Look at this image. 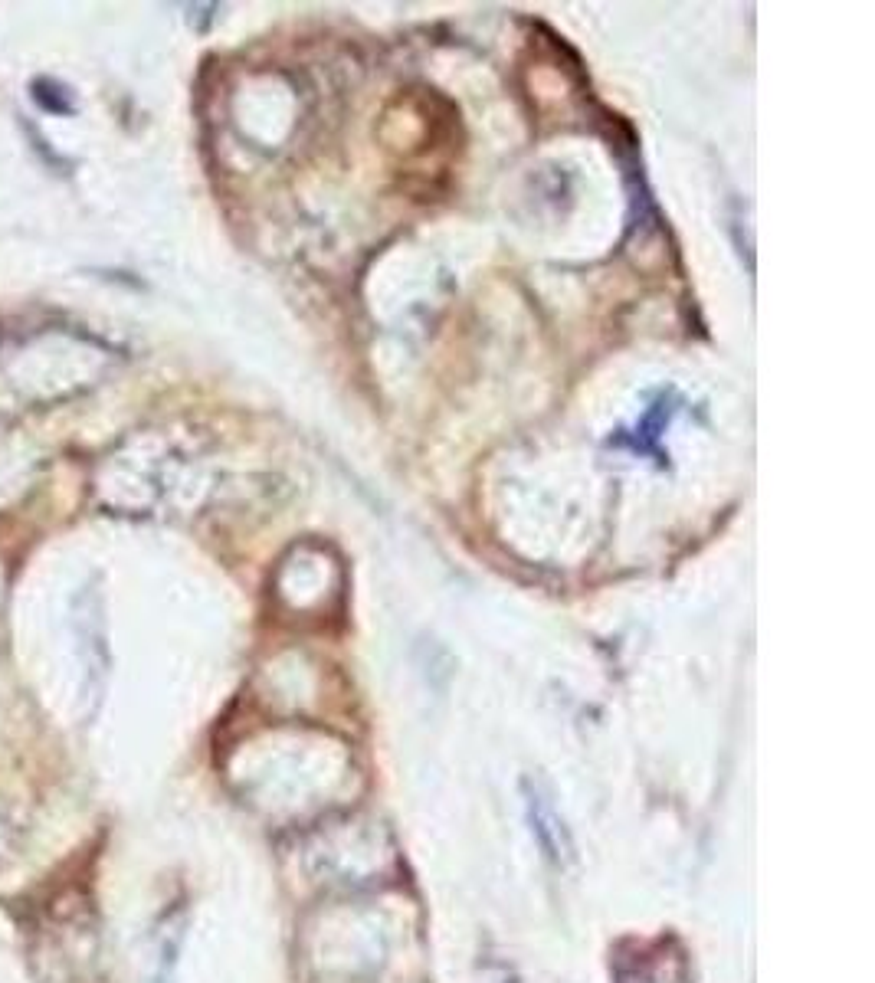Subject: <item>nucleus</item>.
<instances>
[{
    "mask_svg": "<svg viewBox=\"0 0 875 983\" xmlns=\"http://www.w3.org/2000/svg\"><path fill=\"white\" fill-rule=\"evenodd\" d=\"M525 813H528V823H531V836L535 843L545 852V859H551L558 869H567L577 862V846H574V836L567 829L564 816L554 807V800L548 793H541L531 780H525Z\"/></svg>",
    "mask_w": 875,
    "mask_h": 983,
    "instance_id": "nucleus-1",
    "label": "nucleus"
},
{
    "mask_svg": "<svg viewBox=\"0 0 875 983\" xmlns=\"http://www.w3.org/2000/svg\"><path fill=\"white\" fill-rule=\"evenodd\" d=\"M33 102L40 105L43 112H53V115H73V99L69 92L59 86L56 79H37L33 82Z\"/></svg>",
    "mask_w": 875,
    "mask_h": 983,
    "instance_id": "nucleus-2",
    "label": "nucleus"
},
{
    "mask_svg": "<svg viewBox=\"0 0 875 983\" xmlns=\"http://www.w3.org/2000/svg\"><path fill=\"white\" fill-rule=\"evenodd\" d=\"M10 843H14V826H10L7 813L0 810V859H4L7 852H10Z\"/></svg>",
    "mask_w": 875,
    "mask_h": 983,
    "instance_id": "nucleus-3",
    "label": "nucleus"
}]
</instances>
